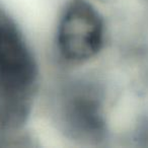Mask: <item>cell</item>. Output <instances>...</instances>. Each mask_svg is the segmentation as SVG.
I'll use <instances>...</instances> for the list:
<instances>
[{
  "label": "cell",
  "instance_id": "cell-1",
  "mask_svg": "<svg viewBox=\"0 0 148 148\" xmlns=\"http://www.w3.org/2000/svg\"><path fill=\"white\" fill-rule=\"evenodd\" d=\"M57 41L60 52L68 61H87L103 47V19L92 5L75 0L68 5L60 19Z\"/></svg>",
  "mask_w": 148,
  "mask_h": 148
},
{
  "label": "cell",
  "instance_id": "cell-2",
  "mask_svg": "<svg viewBox=\"0 0 148 148\" xmlns=\"http://www.w3.org/2000/svg\"><path fill=\"white\" fill-rule=\"evenodd\" d=\"M37 67L23 38L11 23L0 21V84L9 91H25L34 83Z\"/></svg>",
  "mask_w": 148,
  "mask_h": 148
}]
</instances>
